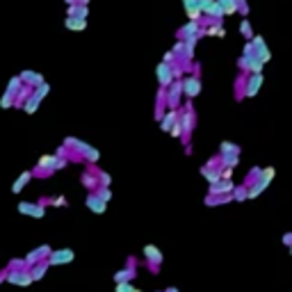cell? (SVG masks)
Masks as SVG:
<instances>
[{
    "label": "cell",
    "instance_id": "35",
    "mask_svg": "<svg viewBox=\"0 0 292 292\" xmlns=\"http://www.w3.org/2000/svg\"><path fill=\"white\" fill-rule=\"evenodd\" d=\"M51 206H55V208H64V206H69V201L64 199V196H52Z\"/></svg>",
    "mask_w": 292,
    "mask_h": 292
},
{
    "label": "cell",
    "instance_id": "1",
    "mask_svg": "<svg viewBox=\"0 0 292 292\" xmlns=\"http://www.w3.org/2000/svg\"><path fill=\"white\" fill-rule=\"evenodd\" d=\"M64 146H67V149H75V153L80 157H85L87 162H98V157H101V153H98L94 146L80 142V139H75V137H67V139H64Z\"/></svg>",
    "mask_w": 292,
    "mask_h": 292
},
{
    "label": "cell",
    "instance_id": "10",
    "mask_svg": "<svg viewBox=\"0 0 292 292\" xmlns=\"http://www.w3.org/2000/svg\"><path fill=\"white\" fill-rule=\"evenodd\" d=\"M260 87H262V75L260 73H251L247 78V83H244V96H256L258 91H260Z\"/></svg>",
    "mask_w": 292,
    "mask_h": 292
},
{
    "label": "cell",
    "instance_id": "17",
    "mask_svg": "<svg viewBox=\"0 0 292 292\" xmlns=\"http://www.w3.org/2000/svg\"><path fill=\"white\" fill-rule=\"evenodd\" d=\"M30 180H32V172H23L21 176L14 180V185H12V194H21Z\"/></svg>",
    "mask_w": 292,
    "mask_h": 292
},
{
    "label": "cell",
    "instance_id": "6",
    "mask_svg": "<svg viewBox=\"0 0 292 292\" xmlns=\"http://www.w3.org/2000/svg\"><path fill=\"white\" fill-rule=\"evenodd\" d=\"M180 83H183V94H185L188 101H192V98H196L201 94V80H199L196 75H188V78H183Z\"/></svg>",
    "mask_w": 292,
    "mask_h": 292
},
{
    "label": "cell",
    "instance_id": "26",
    "mask_svg": "<svg viewBox=\"0 0 292 292\" xmlns=\"http://www.w3.org/2000/svg\"><path fill=\"white\" fill-rule=\"evenodd\" d=\"M219 5H222V9H224V14H235L238 9H240V5H238V0H217Z\"/></svg>",
    "mask_w": 292,
    "mask_h": 292
},
{
    "label": "cell",
    "instance_id": "23",
    "mask_svg": "<svg viewBox=\"0 0 292 292\" xmlns=\"http://www.w3.org/2000/svg\"><path fill=\"white\" fill-rule=\"evenodd\" d=\"M201 173H203V178L208 180L210 185H212V183H217V180L222 178V172H219V169H212V165L203 167V169H201Z\"/></svg>",
    "mask_w": 292,
    "mask_h": 292
},
{
    "label": "cell",
    "instance_id": "33",
    "mask_svg": "<svg viewBox=\"0 0 292 292\" xmlns=\"http://www.w3.org/2000/svg\"><path fill=\"white\" fill-rule=\"evenodd\" d=\"M114 292H135V288H133V283H130V281H123V283H117Z\"/></svg>",
    "mask_w": 292,
    "mask_h": 292
},
{
    "label": "cell",
    "instance_id": "13",
    "mask_svg": "<svg viewBox=\"0 0 292 292\" xmlns=\"http://www.w3.org/2000/svg\"><path fill=\"white\" fill-rule=\"evenodd\" d=\"M57 160H60V155L55 153V155H41L39 157V162H37V167L39 169H44V172H57Z\"/></svg>",
    "mask_w": 292,
    "mask_h": 292
},
{
    "label": "cell",
    "instance_id": "31",
    "mask_svg": "<svg viewBox=\"0 0 292 292\" xmlns=\"http://www.w3.org/2000/svg\"><path fill=\"white\" fill-rule=\"evenodd\" d=\"M94 192H96V194L101 196V199H103L105 203H107L110 199H112V192H110V188H107V185H98V188L94 189Z\"/></svg>",
    "mask_w": 292,
    "mask_h": 292
},
{
    "label": "cell",
    "instance_id": "30",
    "mask_svg": "<svg viewBox=\"0 0 292 292\" xmlns=\"http://www.w3.org/2000/svg\"><path fill=\"white\" fill-rule=\"evenodd\" d=\"M7 270H28L25 258H12V260L7 262Z\"/></svg>",
    "mask_w": 292,
    "mask_h": 292
},
{
    "label": "cell",
    "instance_id": "2",
    "mask_svg": "<svg viewBox=\"0 0 292 292\" xmlns=\"http://www.w3.org/2000/svg\"><path fill=\"white\" fill-rule=\"evenodd\" d=\"M274 173H276V169L274 167H267V169H262L258 176H256V183L251 185V188H247V199H256V196L262 194V189L270 185V180L274 178Z\"/></svg>",
    "mask_w": 292,
    "mask_h": 292
},
{
    "label": "cell",
    "instance_id": "27",
    "mask_svg": "<svg viewBox=\"0 0 292 292\" xmlns=\"http://www.w3.org/2000/svg\"><path fill=\"white\" fill-rule=\"evenodd\" d=\"M23 85H25V83L21 80V75H14V78H9V83H7V87H5V89L12 91V94L16 96V94H18V89H21Z\"/></svg>",
    "mask_w": 292,
    "mask_h": 292
},
{
    "label": "cell",
    "instance_id": "11",
    "mask_svg": "<svg viewBox=\"0 0 292 292\" xmlns=\"http://www.w3.org/2000/svg\"><path fill=\"white\" fill-rule=\"evenodd\" d=\"M85 203H87V208H89L91 212H96V215H103L105 206H107V203H105L103 199L96 194V192H89V194H87V199H85Z\"/></svg>",
    "mask_w": 292,
    "mask_h": 292
},
{
    "label": "cell",
    "instance_id": "41",
    "mask_svg": "<svg viewBox=\"0 0 292 292\" xmlns=\"http://www.w3.org/2000/svg\"><path fill=\"white\" fill-rule=\"evenodd\" d=\"M173 57H176V52H173V51H169V52H167V55H165V57H162V62H169V64H172V62H173Z\"/></svg>",
    "mask_w": 292,
    "mask_h": 292
},
{
    "label": "cell",
    "instance_id": "36",
    "mask_svg": "<svg viewBox=\"0 0 292 292\" xmlns=\"http://www.w3.org/2000/svg\"><path fill=\"white\" fill-rule=\"evenodd\" d=\"M96 176H98V183H101V185H107V188H110V183H112V180H110L107 173H105V172H96Z\"/></svg>",
    "mask_w": 292,
    "mask_h": 292
},
{
    "label": "cell",
    "instance_id": "12",
    "mask_svg": "<svg viewBox=\"0 0 292 292\" xmlns=\"http://www.w3.org/2000/svg\"><path fill=\"white\" fill-rule=\"evenodd\" d=\"M233 183L231 180H226V178H219L217 183H212L210 185V194L212 196H222V194H228V192H233Z\"/></svg>",
    "mask_w": 292,
    "mask_h": 292
},
{
    "label": "cell",
    "instance_id": "47",
    "mask_svg": "<svg viewBox=\"0 0 292 292\" xmlns=\"http://www.w3.org/2000/svg\"><path fill=\"white\" fill-rule=\"evenodd\" d=\"M290 256H292V244H290Z\"/></svg>",
    "mask_w": 292,
    "mask_h": 292
},
{
    "label": "cell",
    "instance_id": "28",
    "mask_svg": "<svg viewBox=\"0 0 292 292\" xmlns=\"http://www.w3.org/2000/svg\"><path fill=\"white\" fill-rule=\"evenodd\" d=\"M83 185L89 189H96L98 188V176L96 173H83Z\"/></svg>",
    "mask_w": 292,
    "mask_h": 292
},
{
    "label": "cell",
    "instance_id": "24",
    "mask_svg": "<svg viewBox=\"0 0 292 292\" xmlns=\"http://www.w3.org/2000/svg\"><path fill=\"white\" fill-rule=\"evenodd\" d=\"M178 121H180V126H183V133H189L192 126H194V114L192 112H180Z\"/></svg>",
    "mask_w": 292,
    "mask_h": 292
},
{
    "label": "cell",
    "instance_id": "32",
    "mask_svg": "<svg viewBox=\"0 0 292 292\" xmlns=\"http://www.w3.org/2000/svg\"><path fill=\"white\" fill-rule=\"evenodd\" d=\"M34 94H37L39 98H46L48 94H51V85H48V83H41L39 87H34Z\"/></svg>",
    "mask_w": 292,
    "mask_h": 292
},
{
    "label": "cell",
    "instance_id": "14",
    "mask_svg": "<svg viewBox=\"0 0 292 292\" xmlns=\"http://www.w3.org/2000/svg\"><path fill=\"white\" fill-rule=\"evenodd\" d=\"M18 75H21V80H23L25 85H30L32 89H34V87H39L41 83H46V80H44V75L37 73V71H21Z\"/></svg>",
    "mask_w": 292,
    "mask_h": 292
},
{
    "label": "cell",
    "instance_id": "42",
    "mask_svg": "<svg viewBox=\"0 0 292 292\" xmlns=\"http://www.w3.org/2000/svg\"><path fill=\"white\" fill-rule=\"evenodd\" d=\"M283 242H285V244H288V247H290V244H292V233H288V235H285V238H283Z\"/></svg>",
    "mask_w": 292,
    "mask_h": 292
},
{
    "label": "cell",
    "instance_id": "3",
    "mask_svg": "<svg viewBox=\"0 0 292 292\" xmlns=\"http://www.w3.org/2000/svg\"><path fill=\"white\" fill-rule=\"evenodd\" d=\"M155 75H157V85H160V89H167V87L173 83L176 71H173V67L169 64V62H160L157 69H155Z\"/></svg>",
    "mask_w": 292,
    "mask_h": 292
},
{
    "label": "cell",
    "instance_id": "5",
    "mask_svg": "<svg viewBox=\"0 0 292 292\" xmlns=\"http://www.w3.org/2000/svg\"><path fill=\"white\" fill-rule=\"evenodd\" d=\"M18 212L21 215H28V217H32V219H44L46 217V206H41V203H32V201H21L18 206Z\"/></svg>",
    "mask_w": 292,
    "mask_h": 292
},
{
    "label": "cell",
    "instance_id": "39",
    "mask_svg": "<svg viewBox=\"0 0 292 292\" xmlns=\"http://www.w3.org/2000/svg\"><path fill=\"white\" fill-rule=\"evenodd\" d=\"M231 176H233V167H224V169H222V178L231 180Z\"/></svg>",
    "mask_w": 292,
    "mask_h": 292
},
{
    "label": "cell",
    "instance_id": "9",
    "mask_svg": "<svg viewBox=\"0 0 292 292\" xmlns=\"http://www.w3.org/2000/svg\"><path fill=\"white\" fill-rule=\"evenodd\" d=\"M180 94H183V83L180 80H173L169 87H167V103L172 110H176L180 103Z\"/></svg>",
    "mask_w": 292,
    "mask_h": 292
},
{
    "label": "cell",
    "instance_id": "45",
    "mask_svg": "<svg viewBox=\"0 0 292 292\" xmlns=\"http://www.w3.org/2000/svg\"><path fill=\"white\" fill-rule=\"evenodd\" d=\"M78 2H80V5H87V2H89V0H78Z\"/></svg>",
    "mask_w": 292,
    "mask_h": 292
},
{
    "label": "cell",
    "instance_id": "22",
    "mask_svg": "<svg viewBox=\"0 0 292 292\" xmlns=\"http://www.w3.org/2000/svg\"><path fill=\"white\" fill-rule=\"evenodd\" d=\"M176 121H178V112H176V110H169V112H167L165 117H162V123H160V128H162L165 133H169V130H172V126L176 123Z\"/></svg>",
    "mask_w": 292,
    "mask_h": 292
},
{
    "label": "cell",
    "instance_id": "4",
    "mask_svg": "<svg viewBox=\"0 0 292 292\" xmlns=\"http://www.w3.org/2000/svg\"><path fill=\"white\" fill-rule=\"evenodd\" d=\"M7 283L18 285V288H28L34 283L30 270H7Z\"/></svg>",
    "mask_w": 292,
    "mask_h": 292
},
{
    "label": "cell",
    "instance_id": "21",
    "mask_svg": "<svg viewBox=\"0 0 292 292\" xmlns=\"http://www.w3.org/2000/svg\"><path fill=\"white\" fill-rule=\"evenodd\" d=\"M87 14H89V7H87V5H80V2H75V5H69V9H67V16L87 18Z\"/></svg>",
    "mask_w": 292,
    "mask_h": 292
},
{
    "label": "cell",
    "instance_id": "7",
    "mask_svg": "<svg viewBox=\"0 0 292 292\" xmlns=\"http://www.w3.org/2000/svg\"><path fill=\"white\" fill-rule=\"evenodd\" d=\"M73 258H75V254L71 249H55V251H51V256H48V262H51V267H57V265H69Z\"/></svg>",
    "mask_w": 292,
    "mask_h": 292
},
{
    "label": "cell",
    "instance_id": "16",
    "mask_svg": "<svg viewBox=\"0 0 292 292\" xmlns=\"http://www.w3.org/2000/svg\"><path fill=\"white\" fill-rule=\"evenodd\" d=\"M64 28H69L71 32H83L87 28V18H78V16H67Z\"/></svg>",
    "mask_w": 292,
    "mask_h": 292
},
{
    "label": "cell",
    "instance_id": "44",
    "mask_svg": "<svg viewBox=\"0 0 292 292\" xmlns=\"http://www.w3.org/2000/svg\"><path fill=\"white\" fill-rule=\"evenodd\" d=\"M75 2H78V0H67V5H75Z\"/></svg>",
    "mask_w": 292,
    "mask_h": 292
},
{
    "label": "cell",
    "instance_id": "40",
    "mask_svg": "<svg viewBox=\"0 0 292 292\" xmlns=\"http://www.w3.org/2000/svg\"><path fill=\"white\" fill-rule=\"evenodd\" d=\"M173 52H185V41H178L173 46Z\"/></svg>",
    "mask_w": 292,
    "mask_h": 292
},
{
    "label": "cell",
    "instance_id": "46",
    "mask_svg": "<svg viewBox=\"0 0 292 292\" xmlns=\"http://www.w3.org/2000/svg\"><path fill=\"white\" fill-rule=\"evenodd\" d=\"M167 292H176V290H173V288H169V290H167Z\"/></svg>",
    "mask_w": 292,
    "mask_h": 292
},
{
    "label": "cell",
    "instance_id": "15",
    "mask_svg": "<svg viewBox=\"0 0 292 292\" xmlns=\"http://www.w3.org/2000/svg\"><path fill=\"white\" fill-rule=\"evenodd\" d=\"M144 258L153 265V270H157V265L162 262V254H160L157 247H153V244H146V247H144Z\"/></svg>",
    "mask_w": 292,
    "mask_h": 292
},
{
    "label": "cell",
    "instance_id": "48",
    "mask_svg": "<svg viewBox=\"0 0 292 292\" xmlns=\"http://www.w3.org/2000/svg\"><path fill=\"white\" fill-rule=\"evenodd\" d=\"M135 292H142V290H137V288H135Z\"/></svg>",
    "mask_w": 292,
    "mask_h": 292
},
{
    "label": "cell",
    "instance_id": "38",
    "mask_svg": "<svg viewBox=\"0 0 292 292\" xmlns=\"http://www.w3.org/2000/svg\"><path fill=\"white\" fill-rule=\"evenodd\" d=\"M233 192H235V199H247V188H238V189H233Z\"/></svg>",
    "mask_w": 292,
    "mask_h": 292
},
{
    "label": "cell",
    "instance_id": "43",
    "mask_svg": "<svg viewBox=\"0 0 292 292\" xmlns=\"http://www.w3.org/2000/svg\"><path fill=\"white\" fill-rule=\"evenodd\" d=\"M2 281H7V270L0 272V283H2Z\"/></svg>",
    "mask_w": 292,
    "mask_h": 292
},
{
    "label": "cell",
    "instance_id": "19",
    "mask_svg": "<svg viewBox=\"0 0 292 292\" xmlns=\"http://www.w3.org/2000/svg\"><path fill=\"white\" fill-rule=\"evenodd\" d=\"M41 101H44V98H39L37 94L32 91L30 96H28V101L23 103V112H25V114H34V112L39 110V105H41Z\"/></svg>",
    "mask_w": 292,
    "mask_h": 292
},
{
    "label": "cell",
    "instance_id": "20",
    "mask_svg": "<svg viewBox=\"0 0 292 292\" xmlns=\"http://www.w3.org/2000/svg\"><path fill=\"white\" fill-rule=\"evenodd\" d=\"M199 32H201V25H199V21H189L188 25H183L180 37H183V39H192V37H199Z\"/></svg>",
    "mask_w": 292,
    "mask_h": 292
},
{
    "label": "cell",
    "instance_id": "25",
    "mask_svg": "<svg viewBox=\"0 0 292 292\" xmlns=\"http://www.w3.org/2000/svg\"><path fill=\"white\" fill-rule=\"evenodd\" d=\"M133 278H135V270H133V267H126V270L114 274V283H123V281H133Z\"/></svg>",
    "mask_w": 292,
    "mask_h": 292
},
{
    "label": "cell",
    "instance_id": "37",
    "mask_svg": "<svg viewBox=\"0 0 292 292\" xmlns=\"http://www.w3.org/2000/svg\"><path fill=\"white\" fill-rule=\"evenodd\" d=\"M169 133H172L173 137H180V135H183V126H180V121H176V123H173Z\"/></svg>",
    "mask_w": 292,
    "mask_h": 292
},
{
    "label": "cell",
    "instance_id": "8",
    "mask_svg": "<svg viewBox=\"0 0 292 292\" xmlns=\"http://www.w3.org/2000/svg\"><path fill=\"white\" fill-rule=\"evenodd\" d=\"M51 244H41V247H37V249H32L30 254L25 256V265H28V270H30L32 265H37L39 260H46L48 256H51Z\"/></svg>",
    "mask_w": 292,
    "mask_h": 292
},
{
    "label": "cell",
    "instance_id": "29",
    "mask_svg": "<svg viewBox=\"0 0 292 292\" xmlns=\"http://www.w3.org/2000/svg\"><path fill=\"white\" fill-rule=\"evenodd\" d=\"M14 94H12V91H7L5 89V94H2V98H0V107H2V110H9V107H14Z\"/></svg>",
    "mask_w": 292,
    "mask_h": 292
},
{
    "label": "cell",
    "instance_id": "18",
    "mask_svg": "<svg viewBox=\"0 0 292 292\" xmlns=\"http://www.w3.org/2000/svg\"><path fill=\"white\" fill-rule=\"evenodd\" d=\"M48 267H51V262H48V258L46 260H39L37 265H32L30 267V274L34 281H41V278L46 276V272H48Z\"/></svg>",
    "mask_w": 292,
    "mask_h": 292
},
{
    "label": "cell",
    "instance_id": "34",
    "mask_svg": "<svg viewBox=\"0 0 292 292\" xmlns=\"http://www.w3.org/2000/svg\"><path fill=\"white\" fill-rule=\"evenodd\" d=\"M240 32H242V34H244L247 39H254V30H251V25H249V21H242Z\"/></svg>",
    "mask_w": 292,
    "mask_h": 292
}]
</instances>
